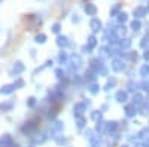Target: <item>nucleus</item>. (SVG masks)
I'll use <instances>...</instances> for the list:
<instances>
[{"label":"nucleus","mask_w":149,"mask_h":147,"mask_svg":"<svg viewBox=\"0 0 149 147\" xmlns=\"http://www.w3.org/2000/svg\"><path fill=\"white\" fill-rule=\"evenodd\" d=\"M60 100H63V89L55 86L49 91V101L51 103H58Z\"/></svg>","instance_id":"obj_1"},{"label":"nucleus","mask_w":149,"mask_h":147,"mask_svg":"<svg viewBox=\"0 0 149 147\" xmlns=\"http://www.w3.org/2000/svg\"><path fill=\"white\" fill-rule=\"evenodd\" d=\"M70 67H72V70L73 71H76V70H79L81 67H82V58H81V55L79 54H73V55H70Z\"/></svg>","instance_id":"obj_2"},{"label":"nucleus","mask_w":149,"mask_h":147,"mask_svg":"<svg viewBox=\"0 0 149 147\" xmlns=\"http://www.w3.org/2000/svg\"><path fill=\"white\" fill-rule=\"evenodd\" d=\"M110 67H112V70H113L115 73H122L124 70H125V63H124L121 58H113L112 59Z\"/></svg>","instance_id":"obj_3"},{"label":"nucleus","mask_w":149,"mask_h":147,"mask_svg":"<svg viewBox=\"0 0 149 147\" xmlns=\"http://www.w3.org/2000/svg\"><path fill=\"white\" fill-rule=\"evenodd\" d=\"M64 129V124L61 120H55L54 124L51 125V134H52V137H58L61 132H63Z\"/></svg>","instance_id":"obj_4"},{"label":"nucleus","mask_w":149,"mask_h":147,"mask_svg":"<svg viewBox=\"0 0 149 147\" xmlns=\"http://www.w3.org/2000/svg\"><path fill=\"white\" fill-rule=\"evenodd\" d=\"M24 70H26V66H24L21 61H17V63H14V66L10 67L9 73H10L12 76H18V75H21Z\"/></svg>","instance_id":"obj_5"},{"label":"nucleus","mask_w":149,"mask_h":147,"mask_svg":"<svg viewBox=\"0 0 149 147\" xmlns=\"http://www.w3.org/2000/svg\"><path fill=\"white\" fill-rule=\"evenodd\" d=\"M84 112H86V104L85 103H76L73 106V116H84Z\"/></svg>","instance_id":"obj_6"},{"label":"nucleus","mask_w":149,"mask_h":147,"mask_svg":"<svg viewBox=\"0 0 149 147\" xmlns=\"http://www.w3.org/2000/svg\"><path fill=\"white\" fill-rule=\"evenodd\" d=\"M110 55H112V51L109 46H102L98 49V59H102V61L107 59V58H110Z\"/></svg>","instance_id":"obj_7"},{"label":"nucleus","mask_w":149,"mask_h":147,"mask_svg":"<svg viewBox=\"0 0 149 147\" xmlns=\"http://www.w3.org/2000/svg\"><path fill=\"white\" fill-rule=\"evenodd\" d=\"M146 14H148V9L145 6H137V8H134V10H133L134 19H140V18L146 17Z\"/></svg>","instance_id":"obj_8"},{"label":"nucleus","mask_w":149,"mask_h":147,"mask_svg":"<svg viewBox=\"0 0 149 147\" xmlns=\"http://www.w3.org/2000/svg\"><path fill=\"white\" fill-rule=\"evenodd\" d=\"M124 112H125V116H127V117H134L136 115H137V107H136L133 103H131V104H125V107H124Z\"/></svg>","instance_id":"obj_9"},{"label":"nucleus","mask_w":149,"mask_h":147,"mask_svg":"<svg viewBox=\"0 0 149 147\" xmlns=\"http://www.w3.org/2000/svg\"><path fill=\"white\" fill-rule=\"evenodd\" d=\"M90 28H91L94 33L100 31V30H103V22L98 19V18H93V19L90 21Z\"/></svg>","instance_id":"obj_10"},{"label":"nucleus","mask_w":149,"mask_h":147,"mask_svg":"<svg viewBox=\"0 0 149 147\" xmlns=\"http://www.w3.org/2000/svg\"><path fill=\"white\" fill-rule=\"evenodd\" d=\"M131 103H133L136 107H142V106H143V103H145V97H143L142 94H139V92H136V94H133Z\"/></svg>","instance_id":"obj_11"},{"label":"nucleus","mask_w":149,"mask_h":147,"mask_svg":"<svg viewBox=\"0 0 149 147\" xmlns=\"http://www.w3.org/2000/svg\"><path fill=\"white\" fill-rule=\"evenodd\" d=\"M115 100L119 103V104H124V103H127V100H128V92L127 91H118L116 94H115Z\"/></svg>","instance_id":"obj_12"},{"label":"nucleus","mask_w":149,"mask_h":147,"mask_svg":"<svg viewBox=\"0 0 149 147\" xmlns=\"http://www.w3.org/2000/svg\"><path fill=\"white\" fill-rule=\"evenodd\" d=\"M119 128V124L115 120H110V122H106V132L107 134H115Z\"/></svg>","instance_id":"obj_13"},{"label":"nucleus","mask_w":149,"mask_h":147,"mask_svg":"<svg viewBox=\"0 0 149 147\" xmlns=\"http://www.w3.org/2000/svg\"><path fill=\"white\" fill-rule=\"evenodd\" d=\"M84 10H85V14L88 15V17H95V15H97V8H95V5H93V3H86V5L84 6Z\"/></svg>","instance_id":"obj_14"},{"label":"nucleus","mask_w":149,"mask_h":147,"mask_svg":"<svg viewBox=\"0 0 149 147\" xmlns=\"http://www.w3.org/2000/svg\"><path fill=\"white\" fill-rule=\"evenodd\" d=\"M97 76H98V75H97L94 70H91V68H88V70L84 73V79L88 80L90 83H91V82H95V77H97Z\"/></svg>","instance_id":"obj_15"},{"label":"nucleus","mask_w":149,"mask_h":147,"mask_svg":"<svg viewBox=\"0 0 149 147\" xmlns=\"http://www.w3.org/2000/svg\"><path fill=\"white\" fill-rule=\"evenodd\" d=\"M116 85H118V79H116L115 76H110V77H107V82H106L104 89H106V91H110V89H113Z\"/></svg>","instance_id":"obj_16"},{"label":"nucleus","mask_w":149,"mask_h":147,"mask_svg":"<svg viewBox=\"0 0 149 147\" xmlns=\"http://www.w3.org/2000/svg\"><path fill=\"white\" fill-rule=\"evenodd\" d=\"M86 89H88V92H90L91 95H97L98 92H100V85H98L97 82H91Z\"/></svg>","instance_id":"obj_17"},{"label":"nucleus","mask_w":149,"mask_h":147,"mask_svg":"<svg viewBox=\"0 0 149 147\" xmlns=\"http://www.w3.org/2000/svg\"><path fill=\"white\" fill-rule=\"evenodd\" d=\"M67 45H69V39L66 37V36H58V37H57V46L63 49V48H66Z\"/></svg>","instance_id":"obj_18"},{"label":"nucleus","mask_w":149,"mask_h":147,"mask_svg":"<svg viewBox=\"0 0 149 147\" xmlns=\"http://www.w3.org/2000/svg\"><path fill=\"white\" fill-rule=\"evenodd\" d=\"M118 46H119V49H121V51H122V49H127V48H130V46H131V40H130L128 37L119 39V42H118Z\"/></svg>","instance_id":"obj_19"},{"label":"nucleus","mask_w":149,"mask_h":147,"mask_svg":"<svg viewBox=\"0 0 149 147\" xmlns=\"http://www.w3.org/2000/svg\"><path fill=\"white\" fill-rule=\"evenodd\" d=\"M98 45V40H97V37H95V36H88V39H86V46H88V48H91V49H94L95 46Z\"/></svg>","instance_id":"obj_20"},{"label":"nucleus","mask_w":149,"mask_h":147,"mask_svg":"<svg viewBox=\"0 0 149 147\" xmlns=\"http://www.w3.org/2000/svg\"><path fill=\"white\" fill-rule=\"evenodd\" d=\"M74 122H76V126L79 129H82V128L86 126V119L84 116H76V117H74Z\"/></svg>","instance_id":"obj_21"},{"label":"nucleus","mask_w":149,"mask_h":147,"mask_svg":"<svg viewBox=\"0 0 149 147\" xmlns=\"http://www.w3.org/2000/svg\"><path fill=\"white\" fill-rule=\"evenodd\" d=\"M139 75H140L143 79L149 77V64H148V63H146V64H143V66L140 67V70H139Z\"/></svg>","instance_id":"obj_22"},{"label":"nucleus","mask_w":149,"mask_h":147,"mask_svg":"<svg viewBox=\"0 0 149 147\" xmlns=\"http://www.w3.org/2000/svg\"><path fill=\"white\" fill-rule=\"evenodd\" d=\"M95 131H97L98 134L106 132V122H103V119L98 120V122H95Z\"/></svg>","instance_id":"obj_23"},{"label":"nucleus","mask_w":149,"mask_h":147,"mask_svg":"<svg viewBox=\"0 0 149 147\" xmlns=\"http://www.w3.org/2000/svg\"><path fill=\"white\" fill-rule=\"evenodd\" d=\"M116 21L119 22V26H124V24L128 21V15L125 14V12H119L118 17H116Z\"/></svg>","instance_id":"obj_24"},{"label":"nucleus","mask_w":149,"mask_h":147,"mask_svg":"<svg viewBox=\"0 0 149 147\" xmlns=\"http://www.w3.org/2000/svg\"><path fill=\"white\" fill-rule=\"evenodd\" d=\"M34 129H36V125L33 122H27V124L22 126V132H26V134H31Z\"/></svg>","instance_id":"obj_25"},{"label":"nucleus","mask_w":149,"mask_h":147,"mask_svg":"<svg viewBox=\"0 0 149 147\" xmlns=\"http://www.w3.org/2000/svg\"><path fill=\"white\" fill-rule=\"evenodd\" d=\"M91 119L95 120V122L102 120L103 119V112H102V110H93V112H91Z\"/></svg>","instance_id":"obj_26"},{"label":"nucleus","mask_w":149,"mask_h":147,"mask_svg":"<svg viewBox=\"0 0 149 147\" xmlns=\"http://www.w3.org/2000/svg\"><path fill=\"white\" fill-rule=\"evenodd\" d=\"M137 137H139V140H142V141H149V128L146 129H142L139 134H137Z\"/></svg>","instance_id":"obj_27"},{"label":"nucleus","mask_w":149,"mask_h":147,"mask_svg":"<svg viewBox=\"0 0 149 147\" xmlns=\"http://www.w3.org/2000/svg\"><path fill=\"white\" fill-rule=\"evenodd\" d=\"M130 28H131L133 31H139V30L142 28V22H140V19H133V21L130 22Z\"/></svg>","instance_id":"obj_28"},{"label":"nucleus","mask_w":149,"mask_h":147,"mask_svg":"<svg viewBox=\"0 0 149 147\" xmlns=\"http://www.w3.org/2000/svg\"><path fill=\"white\" fill-rule=\"evenodd\" d=\"M69 59H70V57L67 55L66 51H61V52L58 54V61H60V64H66Z\"/></svg>","instance_id":"obj_29"},{"label":"nucleus","mask_w":149,"mask_h":147,"mask_svg":"<svg viewBox=\"0 0 149 147\" xmlns=\"http://www.w3.org/2000/svg\"><path fill=\"white\" fill-rule=\"evenodd\" d=\"M14 91H15L14 83H12V85H5V86H3L2 89H0V92H2V94H5V95H9V94H12Z\"/></svg>","instance_id":"obj_30"},{"label":"nucleus","mask_w":149,"mask_h":147,"mask_svg":"<svg viewBox=\"0 0 149 147\" xmlns=\"http://www.w3.org/2000/svg\"><path fill=\"white\" fill-rule=\"evenodd\" d=\"M12 107H14V101H5V103L0 104V110H2V112H9Z\"/></svg>","instance_id":"obj_31"},{"label":"nucleus","mask_w":149,"mask_h":147,"mask_svg":"<svg viewBox=\"0 0 149 147\" xmlns=\"http://www.w3.org/2000/svg\"><path fill=\"white\" fill-rule=\"evenodd\" d=\"M115 31H116V36L119 39H124V37H125V34H127V28L124 26H119L118 28H115Z\"/></svg>","instance_id":"obj_32"},{"label":"nucleus","mask_w":149,"mask_h":147,"mask_svg":"<svg viewBox=\"0 0 149 147\" xmlns=\"http://www.w3.org/2000/svg\"><path fill=\"white\" fill-rule=\"evenodd\" d=\"M33 140H34L36 144H42V143H45L48 140V137L45 135V134H37L36 137H33Z\"/></svg>","instance_id":"obj_33"},{"label":"nucleus","mask_w":149,"mask_h":147,"mask_svg":"<svg viewBox=\"0 0 149 147\" xmlns=\"http://www.w3.org/2000/svg\"><path fill=\"white\" fill-rule=\"evenodd\" d=\"M90 144H91V147H102V138L98 137V135H95V137L90 141Z\"/></svg>","instance_id":"obj_34"},{"label":"nucleus","mask_w":149,"mask_h":147,"mask_svg":"<svg viewBox=\"0 0 149 147\" xmlns=\"http://www.w3.org/2000/svg\"><path fill=\"white\" fill-rule=\"evenodd\" d=\"M55 76H57V79H60V80H63V79L66 77V71L63 70V67L55 68Z\"/></svg>","instance_id":"obj_35"},{"label":"nucleus","mask_w":149,"mask_h":147,"mask_svg":"<svg viewBox=\"0 0 149 147\" xmlns=\"http://www.w3.org/2000/svg\"><path fill=\"white\" fill-rule=\"evenodd\" d=\"M34 42H36V43H40V45L45 43V42H46V34H43V33L37 34L36 37H34Z\"/></svg>","instance_id":"obj_36"},{"label":"nucleus","mask_w":149,"mask_h":147,"mask_svg":"<svg viewBox=\"0 0 149 147\" xmlns=\"http://www.w3.org/2000/svg\"><path fill=\"white\" fill-rule=\"evenodd\" d=\"M140 48H143V49H148L149 48V34L143 36V39L140 42Z\"/></svg>","instance_id":"obj_37"},{"label":"nucleus","mask_w":149,"mask_h":147,"mask_svg":"<svg viewBox=\"0 0 149 147\" xmlns=\"http://www.w3.org/2000/svg\"><path fill=\"white\" fill-rule=\"evenodd\" d=\"M119 12H121V5H115L110 9V17H118Z\"/></svg>","instance_id":"obj_38"},{"label":"nucleus","mask_w":149,"mask_h":147,"mask_svg":"<svg viewBox=\"0 0 149 147\" xmlns=\"http://www.w3.org/2000/svg\"><path fill=\"white\" fill-rule=\"evenodd\" d=\"M94 137H95V135H94V131H93V129H86V131H85V138L88 140V141H91Z\"/></svg>","instance_id":"obj_39"},{"label":"nucleus","mask_w":149,"mask_h":147,"mask_svg":"<svg viewBox=\"0 0 149 147\" xmlns=\"http://www.w3.org/2000/svg\"><path fill=\"white\" fill-rule=\"evenodd\" d=\"M137 86H139V85L136 83L134 80H130V82L127 83V88H128V91H133V92H134V89L137 88Z\"/></svg>","instance_id":"obj_40"},{"label":"nucleus","mask_w":149,"mask_h":147,"mask_svg":"<svg viewBox=\"0 0 149 147\" xmlns=\"http://www.w3.org/2000/svg\"><path fill=\"white\" fill-rule=\"evenodd\" d=\"M139 86H140V89H143V91H146V92H148V91H149V80H146V79H145V80L139 85Z\"/></svg>","instance_id":"obj_41"},{"label":"nucleus","mask_w":149,"mask_h":147,"mask_svg":"<svg viewBox=\"0 0 149 147\" xmlns=\"http://www.w3.org/2000/svg\"><path fill=\"white\" fill-rule=\"evenodd\" d=\"M82 80H85V79H84V77L81 79L79 76H74V77H73V83H76L78 86H82Z\"/></svg>","instance_id":"obj_42"},{"label":"nucleus","mask_w":149,"mask_h":147,"mask_svg":"<svg viewBox=\"0 0 149 147\" xmlns=\"http://www.w3.org/2000/svg\"><path fill=\"white\" fill-rule=\"evenodd\" d=\"M14 86H15V89H18V88H22V86H24V80H21V79H17V80H15V83H14Z\"/></svg>","instance_id":"obj_43"},{"label":"nucleus","mask_w":149,"mask_h":147,"mask_svg":"<svg viewBox=\"0 0 149 147\" xmlns=\"http://www.w3.org/2000/svg\"><path fill=\"white\" fill-rule=\"evenodd\" d=\"M27 106H29V107H34V106H36V98H34V97H30L29 100H27Z\"/></svg>","instance_id":"obj_44"},{"label":"nucleus","mask_w":149,"mask_h":147,"mask_svg":"<svg viewBox=\"0 0 149 147\" xmlns=\"http://www.w3.org/2000/svg\"><path fill=\"white\" fill-rule=\"evenodd\" d=\"M51 30H52V33H60V30H61V26H60L58 22H55L54 26H52V28H51Z\"/></svg>","instance_id":"obj_45"},{"label":"nucleus","mask_w":149,"mask_h":147,"mask_svg":"<svg viewBox=\"0 0 149 147\" xmlns=\"http://www.w3.org/2000/svg\"><path fill=\"white\" fill-rule=\"evenodd\" d=\"M72 22H73V24H79V22H81V18H79V15H76V14H74V15H72Z\"/></svg>","instance_id":"obj_46"},{"label":"nucleus","mask_w":149,"mask_h":147,"mask_svg":"<svg viewBox=\"0 0 149 147\" xmlns=\"http://www.w3.org/2000/svg\"><path fill=\"white\" fill-rule=\"evenodd\" d=\"M143 59L146 61V63H149V49H145V52H143Z\"/></svg>","instance_id":"obj_47"},{"label":"nucleus","mask_w":149,"mask_h":147,"mask_svg":"<svg viewBox=\"0 0 149 147\" xmlns=\"http://www.w3.org/2000/svg\"><path fill=\"white\" fill-rule=\"evenodd\" d=\"M91 51H93V49H91V48H88L86 45H85V46H82V52H84V54H91Z\"/></svg>","instance_id":"obj_48"},{"label":"nucleus","mask_w":149,"mask_h":147,"mask_svg":"<svg viewBox=\"0 0 149 147\" xmlns=\"http://www.w3.org/2000/svg\"><path fill=\"white\" fill-rule=\"evenodd\" d=\"M121 147H130V146H128V144H122Z\"/></svg>","instance_id":"obj_49"},{"label":"nucleus","mask_w":149,"mask_h":147,"mask_svg":"<svg viewBox=\"0 0 149 147\" xmlns=\"http://www.w3.org/2000/svg\"><path fill=\"white\" fill-rule=\"evenodd\" d=\"M29 147H36V146H29Z\"/></svg>","instance_id":"obj_50"},{"label":"nucleus","mask_w":149,"mask_h":147,"mask_svg":"<svg viewBox=\"0 0 149 147\" xmlns=\"http://www.w3.org/2000/svg\"><path fill=\"white\" fill-rule=\"evenodd\" d=\"M148 3H149V0H148Z\"/></svg>","instance_id":"obj_51"}]
</instances>
